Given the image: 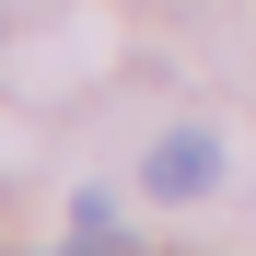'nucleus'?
Instances as JSON below:
<instances>
[{"mask_svg":"<svg viewBox=\"0 0 256 256\" xmlns=\"http://www.w3.org/2000/svg\"><path fill=\"white\" fill-rule=\"evenodd\" d=\"M152 198H210L222 186V140H210V128H175V140H152Z\"/></svg>","mask_w":256,"mask_h":256,"instance_id":"1","label":"nucleus"},{"mask_svg":"<svg viewBox=\"0 0 256 256\" xmlns=\"http://www.w3.org/2000/svg\"><path fill=\"white\" fill-rule=\"evenodd\" d=\"M82 256H94V244H82Z\"/></svg>","mask_w":256,"mask_h":256,"instance_id":"2","label":"nucleus"}]
</instances>
